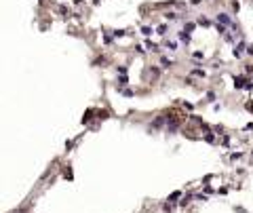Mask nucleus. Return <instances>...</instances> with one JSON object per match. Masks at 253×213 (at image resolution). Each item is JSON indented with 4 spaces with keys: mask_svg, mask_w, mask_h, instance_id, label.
Segmentation results:
<instances>
[{
    "mask_svg": "<svg viewBox=\"0 0 253 213\" xmlns=\"http://www.w3.org/2000/svg\"><path fill=\"white\" fill-rule=\"evenodd\" d=\"M217 21H221V23H226V26H228V23H230V19H228V15H217Z\"/></svg>",
    "mask_w": 253,
    "mask_h": 213,
    "instance_id": "7ed1b4c3",
    "label": "nucleus"
},
{
    "mask_svg": "<svg viewBox=\"0 0 253 213\" xmlns=\"http://www.w3.org/2000/svg\"><path fill=\"white\" fill-rule=\"evenodd\" d=\"M160 61H163V65H165V68H169V65H171V61H169L167 57H163V59H160Z\"/></svg>",
    "mask_w": 253,
    "mask_h": 213,
    "instance_id": "20e7f679",
    "label": "nucleus"
},
{
    "mask_svg": "<svg viewBox=\"0 0 253 213\" xmlns=\"http://www.w3.org/2000/svg\"><path fill=\"white\" fill-rule=\"evenodd\" d=\"M243 49H245V44H238L236 49H234V55H236V57H241V55H243Z\"/></svg>",
    "mask_w": 253,
    "mask_h": 213,
    "instance_id": "f03ea898",
    "label": "nucleus"
},
{
    "mask_svg": "<svg viewBox=\"0 0 253 213\" xmlns=\"http://www.w3.org/2000/svg\"><path fill=\"white\" fill-rule=\"evenodd\" d=\"M247 110H249V112H253V104H247Z\"/></svg>",
    "mask_w": 253,
    "mask_h": 213,
    "instance_id": "39448f33",
    "label": "nucleus"
},
{
    "mask_svg": "<svg viewBox=\"0 0 253 213\" xmlns=\"http://www.w3.org/2000/svg\"><path fill=\"white\" fill-rule=\"evenodd\" d=\"M234 87H236V89H243V87H245V78H241V76L234 78Z\"/></svg>",
    "mask_w": 253,
    "mask_h": 213,
    "instance_id": "f257e3e1",
    "label": "nucleus"
}]
</instances>
